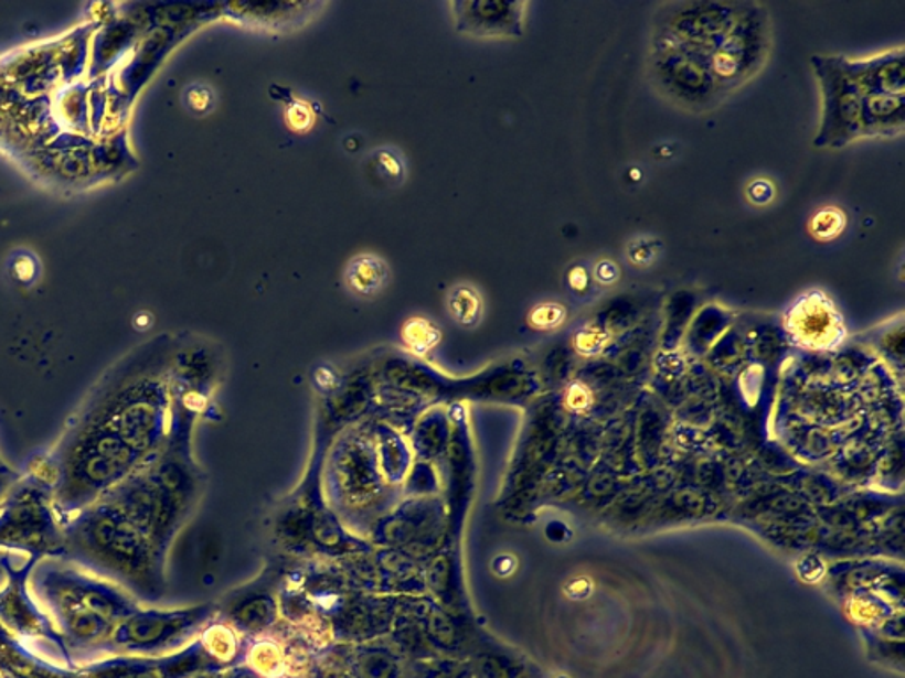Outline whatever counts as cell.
<instances>
[{"instance_id":"5","label":"cell","mask_w":905,"mask_h":678,"mask_svg":"<svg viewBox=\"0 0 905 678\" xmlns=\"http://www.w3.org/2000/svg\"><path fill=\"white\" fill-rule=\"evenodd\" d=\"M845 214L837 207H824L817 211L810 219V232L819 240H831L839 237L845 226Z\"/></svg>"},{"instance_id":"3","label":"cell","mask_w":905,"mask_h":678,"mask_svg":"<svg viewBox=\"0 0 905 678\" xmlns=\"http://www.w3.org/2000/svg\"><path fill=\"white\" fill-rule=\"evenodd\" d=\"M784 324L789 336L808 351H833L845 340L842 315L821 290L796 299L787 310Z\"/></svg>"},{"instance_id":"8","label":"cell","mask_w":905,"mask_h":678,"mask_svg":"<svg viewBox=\"0 0 905 678\" xmlns=\"http://www.w3.org/2000/svg\"><path fill=\"white\" fill-rule=\"evenodd\" d=\"M563 316L564 310L557 304H545V306L536 308L533 313L534 324L540 327H554L555 324H560Z\"/></svg>"},{"instance_id":"9","label":"cell","mask_w":905,"mask_h":678,"mask_svg":"<svg viewBox=\"0 0 905 678\" xmlns=\"http://www.w3.org/2000/svg\"><path fill=\"white\" fill-rule=\"evenodd\" d=\"M14 278L22 281V283H31L38 275V263L31 255H20L14 258L13 263Z\"/></svg>"},{"instance_id":"7","label":"cell","mask_w":905,"mask_h":678,"mask_svg":"<svg viewBox=\"0 0 905 678\" xmlns=\"http://www.w3.org/2000/svg\"><path fill=\"white\" fill-rule=\"evenodd\" d=\"M187 103L191 110L204 114V111H209L211 107H213V93H211L207 87H204V85H196V87H191V89L188 90Z\"/></svg>"},{"instance_id":"1","label":"cell","mask_w":905,"mask_h":678,"mask_svg":"<svg viewBox=\"0 0 905 678\" xmlns=\"http://www.w3.org/2000/svg\"><path fill=\"white\" fill-rule=\"evenodd\" d=\"M771 45L757 4H674L652 36L649 72L667 98L704 110L763 69Z\"/></svg>"},{"instance_id":"4","label":"cell","mask_w":905,"mask_h":678,"mask_svg":"<svg viewBox=\"0 0 905 678\" xmlns=\"http://www.w3.org/2000/svg\"><path fill=\"white\" fill-rule=\"evenodd\" d=\"M347 278H349V284H351L355 292L369 295V293L377 292L382 284H384V280H386V267H384V263H382L379 258H355L354 262L349 267V276H347Z\"/></svg>"},{"instance_id":"2","label":"cell","mask_w":905,"mask_h":678,"mask_svg":"<svg viewBox=\"0 0 905 678\" xmlns=\"http://www.w3.org/2000/svg\"><path fill=\"white\" fill-rule=\"evenodd\" d=\"M822 90L817 147H843L861 138L904 133V49L866 58L816 55Z\"/></svg>"},{"instance_id":"6","label":"cell","mask_w":905,"mask_h":678,"mask_svg":"<svg viewBox=\"0 0 905 678\" xmlns=\"http://www.w3.org/2000/svg\"><path fill=\"white\" fill-rule=\"evenodd\" d=\"M449 310H451V315L458 322L472 324V322H476V316L480 315L481 310L478 293L469 287H457L449 295Z\"/></svg>"}]
</instances>
